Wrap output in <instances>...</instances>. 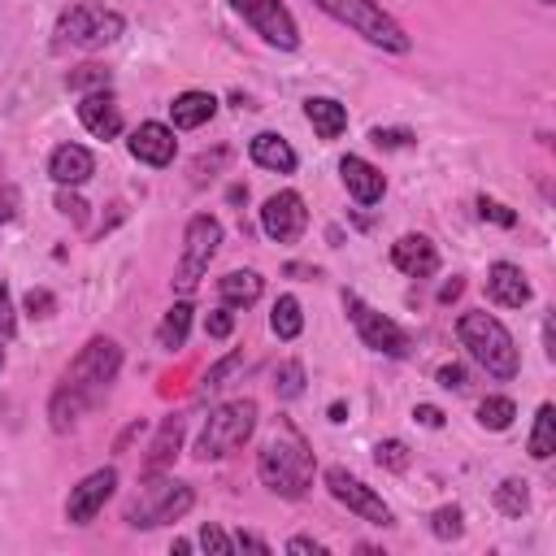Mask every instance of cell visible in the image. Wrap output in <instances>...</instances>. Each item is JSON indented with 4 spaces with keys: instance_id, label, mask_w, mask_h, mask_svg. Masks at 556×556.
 I'll return each instance as SVG.
<instances>
[{
    "instance_id": "816d5d0a",
    "label": "cell",
    "mask_w": 556,
    "mask_h": 556,
    "mask_svg": "<svg viewBox=\"0 0 556 556\" xmlns=\"http://www.w3.org/2000/svg\"><path fill=\"white\" fill-rule=\"evenodd\" d=\"M248 200V187H230V204H243Z\"/></svg>"
},
{
    "instance_id": "4fadbf2b",
    "label": "cell",
    "mask_w": 556,
    "mask_h": 556,
    "mask_svg": "<svg viewBox=\"0 0 556 556\" xmlns=\"http://www.w3.org/2000/svg\"><path fill=\"white\" fill-rule=\"evenodd\" d=\"M113 491H117V469H113V465H104V469L87 473L78 486H70L65 521H70V526H87V521H91V517L113 500Z\"/></svg>"
},
{
    "instance_id": "cb8c5ba5",
    "label": "cell",
    "mask_w": 556,
    "mask_h": 556,
    "mask_svg": "<svg viewBox=\"0 0 556 556\" xmlns=\"http://www.w3.org/2000/svg\"><path fill=\"white\" fill-rule=\"evenodd\" d=\"M261 291H265V278H261L256 269H230V274L217 278V295H222V304H230V308L256 304Z\"/></svg>"
},
{
    "instance_id": "2e32d148",
    "label": "cell",
    "mask_w": 556,
    "mask_h": 556,
    "mask_svg": "<svg viewBox=\"0 0 556 556\" xmlns=\"http://www.w3.org/2000/svg\"><path fill=\"white\" fill-rule=\"evenodd\" d=\"M391 265L408 278H430L439 269V248L426 235H400L391 243Z\"/></svg>"
},
{
    "instance_id": "e0dca14e",
    "label": "cell",
    "mask_w": 556,
    "mask_h": 556,
    "mask_svg": "<svg viewBox=\"0 0 556 556\" xmlns=\"http://www.w3.org/2000/svg\"><path fill=\"white\" fill-rule=\"evenodd\" d=\"M48 174H52L56 187H83V182L96 174V156H91V148H83V143H61V148H52V156H48Z\"/></svg>"
},
{
    "instance_id": "d4e9b609",
    "label": "cell",
    "mask_w": 556,
    "mask_h": 556,
    "mask_svg": "<svg viewBox=\"0 0 556 556\" xmlns=\"http://www.w3.org/2000/svg\"><path fill=\"white\" fill-rule=\"evenodd\" d=\"M526 452L534 460H547L556 452V408L552 404H539L534 413V426H530V439H526Z\"/></svg>"
},
{
    "instance_id": "3957f363",
    "label": "cell",
    "mask_w": 556,
    "mask_h": 556,
    "mask_svg": "<svg viewBox=\"0 0 556 556\" xmlns=\"http://www.w3.org/2000/svg\"><path fill=\"white\" fill-rule=\"evenodd\" d=\"M456 339H460V348L469 352V361H473L478 369H486L491 378H500V382L517 378L521 352H517V339L508 334V326H504L500 317H491V313H482V308L460 313V317H456Z\"/></svg>"
},
{
    "instance_id": "681fc988",
    "label": "cell",
    "mask_w": 556,
    "mask_h": 556,
    "mask_svg": "<svg viewBox=\"0 0 556 556\" xmlns=\"http://www.w3.org/2000/svg\"><path fill=\"white\" fill-rule=\"evenodd\" d=\"M460 287H465V282H460V278H452V282L439 291V300H443V304H447V300H456V295H460Z\"/></svg>"
},
{
    "instance_id": "484cf974",
    "label": "cell",
    "mask_w": 556,
    "mask_h": 556,
    "mask_svg": "<svg viewBox=\"0 0 556 556\" xmlns=\"http://www.w3.org/2000/svg\"><path fill=\"white\" fill-rule=\"evenodd\" d=\"M187 330H191V304L178 300V304L161 317V326H156V343H161L165 352H178V348L187 343Z\"/></svg>"
},
{
    "instance_id": "7a4b0ae2",
    "label": "cell",
    "mask_w": 556,
    "mask_h": 556,
    "mask_svg": "<svg viewBox=\"0 0 556 556\" xmlns=\"http://www.w3.org/2000/svg\"><path fill=\"white\" fill-rule=\"evenodd\" d=\"M313 473H317V460H313V447L304 443V434L291 426V421H278V430L261 443L256 452V478L282 495V500H300L308 486H313Z\"/></svg>"
},
{
    "instance_id": "ac0fdd59",
    "label": "cell",
    "mask_w": 556,
    "mask_h": 556,
    "mask_svg": "<svg viewBox=\"0 0 556 556\" xmlns=\"http://www.w3.org/2000/svg\"><path fill=\"white\" fill-rule=\"evenodd\" d=\"M486 295H491L500 308H521V304H530L534 291H530L521 265H513V261H495V265L486 269Z\"/></svg>"
},
{
    "instance_id": "83f0119b",
    "label": "cell",
    "mask_w": 556,
    "mask_h": 556,
    "mask_svg": "<svg viewBox=\"0 0 556 556\" xmlns=\"http://www.w3.org/2000/svg\"><path fill=\"white\" fill-rule=\"evenodd\" d=\"M495 508H500L504 517H521V513L530 508V482H526V478H504V482L495 486Z\"/></svg>"
},
{
    "instance_id": "ab89813d",
    "label": "cell",
    "mask_w": 556,
    "mask_h": 556,
    "mask_svg": "<svg viewBox=\"0 0 556 556\" xmlns=\"http://www.w3.org/2000/svg\"><path fill=\"white\" fill-rule=\"evenodd\" d=\"M369 139H374L378 148H408V143H413V135H408V130H400V126H374V130H369Z\"/></svg>"
},
{
    "instance_id": "8992f818",
    "label": "cell",
    "mask_w": 556,
    "mask_h": 556,
    "mask_svg": "<svg viewBox=\"0 0 556 556\" xmlns=\"http://www.w3.org/2000/svg\"><path fill=\"white\" fill-rule=\"evenodd\" d=\"M252 430H256V400H248V395L243 400H226V404H217L208 413V421H204V430L195 439V456L200 460H222L235 447H243L252 439Z\"/></svg>"
},
{
    "instance_id": "4dcf8cb0",
    "label": "cell",
    "mask_w": 556,
    "mask_h": 556,
    "mask_svg": "<svg viewBox=\"0 0 556 556\" xmlns=\"http://www.w3.org/2000/svg\"><path fill=\"white\" fill-rule=\"evenodd\" d=\"M274 395H278V400L304 395V365H300V361H282V365L274 369Z\"/></svg>"
},
{
    "instance_id": "bcb514c9",
    "label": "cell",
    "mask_w": 556,
    "mask_h": 556,
    "mask_svg": "<svg viewBox=\"0 0 556 556\" xmlns=\"http://www.w3.org/2000/svg\"><path fill=\"white\" fill-rule=\"evenodd\" d=\"M287 552H313V556H326V547H321L317 539H308V534H295V539H287Z\"/></svg>"
},
{
    "instance_id": "603a6c76",
    "label": "cell",
    "mask_w": 556,
    "mask_h": 556,
    "mask_svg": "<svg viewBox=\"0 0 556 556\" xmlns=\"http://www.w3.org/2000/svg\"><path fill=\"white\" fill-rule=\"evenodd\" d=\"M213 113H217V96H208V91H182V96H174V104H169L174 130H195V126L213 122Z\"/></svg>"
},
{
    "instance_id": "f35d334b",
    "label": "cell",
    "mask_w": 556,
    "mask_h": 556,
    "mask_svg": "<svg viewBox=\"0 0 556 556\" xmlns=\"http://www.w3.org/2000/svg\"><path fill=\"white\" fill-rule=\"evenodd\" d=\"M52 308H56V295L48 287H30L26 291V313L30 317H52Z\"/></svg>"
},
{
    "instance_id": "5b68a950",
    "label": "cell",
    "mask_w": 556,
    "mask_h": 556,
    "mask_svg": "<svg viewBox=\"0 0 556 556\" xmlns=\"http://www.w3.org/2000/svg\"><path fill=\"white\" fill-rule=\"evenodd\" d=\"M148 482L139 486V495L126 504V526L135 530H152V526H165V521H178L182 513H191L195 504V491L178 478H161V473H143Z\"/></svg>"
},
{
    "instance_id": "d6986e66",
    "label": "cell",
    "mask_w": 556,
    "mask_h": 556,
    "mask_svg": "<svg viewBox=\"0 0 556 556\" xmlns=\"http://www.w3.org/2000/svg\"><path fill=\"white\" fill-rule=\"evenodd\" d=\"M339 174H343V187H348V195H352L356 204H378L382 191H387L382 169L369 165L365 156H343V161H339Z\"/></svg>"
},
{
    "instance_id": "f1b7e54d",
    "label": "cell",
    "mask_w": 556,
    "mask_h": 556,
    "mask_svg": "<svg viewBox=\"0 0 556 556\" xmlns=\"http://www.w3.org/2000/svg\"><path fill=\"white\" fill-rule=\"evenodd\" d=\"M513 417H517V404L508 395H486L478 404V426H486V430H508Z\"/></svg>"
},
{
    "instance_id": "6da1fadb",
    "label": "cell",
    "mask_w": 556,
    "mask_h": 556,
    "mask_svg": "<svg viewBox=\"0 0 556 556\" xmlns=\"http://www.w3.org/2000/svg\"><path fill=\"white\" fill-rule=\"evenodd\" d=\"M117 369H122V348H117L109 334L87 339V343L78 348V356L70 361V369L61 374V387H56L52 400H48V421H52V430H61V434L74 430L78 417L104 400V391H109V382L117 378Z\"/></svg>"
},
{
    "instance_id": "1f68e13d",
    "label": "cell",
    "mask_w": 556,
    "mask_h": 556,
    "mask_svg": "<svg viewBox=\"0 0 556 556\" xmlns=\"http://www.w3.org/2000/svg\"><path fill=\"white\" fill-rule=\"evenodd\" d=\"M374 460H378V469H387V473H404L408 469V443L404 439H382L378 447H374Z\"/></svg>"
},
{
    "instance_id": "db71d44e",
    "label": "cell",
    "mask_w": 556,
    "mask_h": 556,
    "mask_svg": "<svg viewBox=\"0 0 556 556\" xmlns=\"http://www.w3.org/2000/svg\"><path fill=\"white\" fill-rule=\"evenodd\" d=\"M539 4H556V0H539Z\"/></svg>"
},
{
    "instance_id": "f907efd6",
    "label": "cell",
    "mask_w": 556,
    "mask_h": 556,
    "mask_svg": "<svg viewBox=\"0 0 556 556\" xmlns=\"http://www.w3.org/2000/svg\"><path fill=\"white\" fill-rule=\"evenodd\" d=\"M330 421H348V408H343V404H339V400H334V404H330Z\"/></svg>"
},
{
    "instance_id": "ee69618b",
    "label": "cell",
    "mask_w": 556,
    "mask_h": 556,
    "mask_svg": "<svg viewBox=\"0 0 556 556\" xmlns=\"http://www.w3.org/2000/svg\"><path fill=\"white\" fill-rule=\"evenodd\" d=\"M235 552H256V556H269V543H265L261 534L239 530V534H235Z\"/></svg>"
},
{
    "instance_id": "30bf717a",
    "label": "cell",
    "mask_w": 556,
    "mask_h": 556,
    "mask_svg": "<svg viewBox=\"0 0 556 556\" xmlns=\"http://www.w3.org/2000/svg\"><path fill=\"white\" fill-rule=\"evenodd\" d=\"M269 48H278V52H295L300 48V26H295V17H291V9L282 4V0H226Z\"/></svg>"
},
{
    "instance_id": "f546056e",
    "label": "cell",
    "mask_w": 556,
    "mask_h": 556,
    "mask_svg": "<svg viewBox=\"0 0 556 556\" xmlns=\"http://www.w3.org/2000/svg\"><path fill=\"white\" fill-rule=\"evenodd\" d=\"M430 534L443 539V543L460 539V534H465V513H460V504H443V508H434V513H430Z\"/></svg>"
},
{
    "instance_id": "7bdbcfd3",
    "label": "cell",
    "mask_w": 556,
    "mask_h": 556,
    "mask_svg": "<svg viewBox=\"0 0 556 556\" xmlns=\"http://www.w3.org/2000/svg\"><path fill=\"white\" fill-rule=\"evenodd\" d=\"M17 330V317H13V300H9V287H4V278H0V334L9 339Z\"/></svg>"
},
{
    "instance_id": "d590c367",
    "label": "cell",
    "mask_w": 556,
    "mask_h": 556,
    "mask_svg": "<svg viewBox=\"0 0 556 556\" xmlns=\"http://www.w3.org/2000/svg\"><path fill=\"white\" fill-rule=\"evenodd\" d=\"M200 547H204V552H213V556H230V552H235V539H230L222 526L204 521V526H200Z\"/></svg>"
},
{
    "instance_id": "7dc6e473",
    "label": "cell",
    "mask_w": 556,
    "mask_h": 556,
    "mask_svg": "<svg viewBox=\"0 0 556 556\" xmlns=\"http://www.w3.org/2000/svg\"><path fill=\"white\" fill-rule=\"evenodd\" d=\"M17 213V191L13 187H0V222H9Z\"/></svg>"
},
{
    "instance_id": "5bb4252c",
    "label": "cell",
    "mask_w": 556,
    "mask_h": 556,
    "mask_svg": "<svg viewBox=\"0 0 556 556\" xmlns=\"http://www.w3.org/2000/svg\"><path fill=\"white\" fill-rule=\"evenodd\" d=\"M126 148H130L135 161H143L152 169H165L174 161V152H178V139H174V126H165V122H139L130 130Z\"/></svg>"
},
{
    "instance_id": "277c9868",
    "label": "cell",
    "mask_w": 556,
    "mask_h": 556,
    "mask_svg": "<svg viewBox=\"0 0 556 556\" xmlns=\"http://www.w3.org/2000/svg\"><path fill=\"white\" fill-rule=\"evenodd\" d=\"M313 4H317L326 17L352 26L361 39H369V43L382 48V52H408V48H413L408 30H404L378 0H313Z\"/></svg>"
},
{
    "instance_id": "52a82bcc",
    "label": "cell",
    "mask_w": 556,
    "mask_h": 556,
    "mask_svg": "<svg viewBox=\"0 0 556 556\" xmlns=\"http://www.w3.org/2000/svg\"><path fill=\"white\" fill-rule=\"evenodd\" d=\"M217 243H222V222L213 213H195L182 230V256H178V269H174V287L182 295H191L200 287V278L208 274V261L217 256Z\"/></svg>"
},
{
    "instance_id": "c3c4849f",
    "label": "cell",
    "mask_w": 556,
    "mask_h": 556,
    "mask_svg": "<svg viewBox=\"0 0 556 556\" xmlns=\"http://www.w3.org/2000/svg\"><path fill=\"white\" fill-rule=\"evenodd\" d=\"M287 274H291V278H317V269H313V265H295V261L287 265Z\"/></svg>"
},
{
    "instance_id": "8d00e7d4",
    "label": "cell",
    "mask_w": 556,
    "mask_h": 556,
    "mask_svg": "<svg viewBox=\"0 0 556 556\" xmlns=\"http://www.w3.org/2000/svg\"><path fill=\"white\" fill-rule=\"evenodd\" d=\"M478 213H482V222H495V226H517V213H513L508 204L491 200V195H478Z\"/></svg>"
},
{
    "instance_id": "ffe728a7",
    "label": "cell",
    "mask_w": 556,
    "mask_h": 556,
    "mask_svg": "<svg viewBox=\"0 0 556 556\" xmlns=\"http://www.w3.org/2000/svg\"><path fill=\"white\" fill-rule=\"evenodd\" d=\"M248 156H252L261 169H274V174H291V169L300 165L295 148H291L282 135H274V130H261V135H252V143H248Z\"/></svg>"
},
{
    "instance_id": "9a60e30c",
    "label": "cell",
    "mask_w": 556,
    "mask_h": 556,
    "mask_svg": "<svg viewBox=\"0 0 556 556\" xmlns=\"http://www.w3.org/2000/svg\"><path fill=\"white\" fill-rule=\"evenodd\" d=\"M78 122H83L87 135H96V139H117V135H122V109H117L113 91H109V87L83 91V100H78Z\"/></svg>"
},
{
    "instance_id": "7402d4cb",
    "label": "cell",
    "mask_w": 556,
    "mask_h": 556,
    "mask_svg": "<svg viewBox=\"0 0 556 556\" xmlns=\"http://www.w3.org/2000/svg\"><path fill=\"white\" fill-rule=\"evenodd\" d=\"M304 117H308V126L317 130V139H326V143L348 130V104H339V100H330V96H308V100H304Z\"/></svg>"
},
{
    "instance_id": "d6a6232c",
    "label": "cell",
    "mask_w": 556,
    "mask_h": 556,
    "mask_svg": "<svg viewBox=\"0 0 556 556\" xmlns=\"http://www.w3.org/2000/svg\"><path fill=\"white\" fill-rule=\"evenodd\" d=\"M243 369V352H230V356H222L217 365H208V374L200 378V395H208V391H217V387H226V378L230 374H239Z\"/></svg>"
},
{
    "instance_id": "ba28073f",
    "label": "cell",
    "mask_w": 556,
    "mask_h": 556,
    "mask_svg": "<svg viewBox=\"0 0 556 556\" xmlns=\"http://www.w3.org/2000/svg\"><path fill=\"white\" fill-rule=\"evenodd\" d=\"M122 30H126V17H122L117 9H104V4H74V9H65L61 22H56L61 43H74V48H83V52L113 43Z\"/></svg>"
},
{
    "instance_id": "9c48e42d",
    "label": "cell",
    "mask_w": 556,
    "mask_h": 556,
    "mask_svg": "<svg viewBox=\"0 0 556 556\" xmlns=\"http://www.w3.org/2000/svg\"><path fill=\"white\" fill-rule=\"evenodd\" d=\"M343 313H348V321L356 326V334H361V343H365L369 352L408 356V334H404V326L391 321L387 313H378L374 304H365L356 291H343Z\"/></svg>"
},
{
    "instance_id": "44dd1931",
    "label": "cell",
    "mask_w": 556,
    "mask_h": 556,
    "mask_svg": "<svg viewBox=\"0 0 556 556\" xmlns=\"http://www.w3.org/2000/svg\"><path fill=\"white\" fill-rule=\"evenodd\" d=\"M182 430H187V421H182L178 413L156 426L152 447H148V460H143V473H165V469L174 465V456H178V447H182Z\"/></svg>"
},
{
    "instance_id": "f6af8a7d",
    "label": "cell",
    "mask_w": 556,
    "mask_h": 556,
    "mask_svg": "<svg viewBox=\"0 0 556 556\" xmlns=\"http://www.w3.org/2000/svg\"><path fill=\"white\" fill-rule=\"evenodd\" d=\"M413 421L439 430V426H443V408H434V404H417V408H413Z\"/></svg>"
},
{
    "instance_id": "74e56055",
    "label": "cell",
    "mask_w": 556,
    "mask_h": 556,
    "mask_svg": "<svg viewBox=\"0 0 556 556\" xmlns=\"http://www.w3.org/2000/svg\"><path fill=\"white\" fill-rule=\"evenodd\" d=\"M204 330H208V339H226V334L235 330V308H230V304L213 308V313L204 317Z\"/></svg>"
},
{
    "instance_id": "60d3db41",
    "label": "cell",
    "mask_w": 556,
    "mask_h": 556,
    "mask_svg": "<svg viewBox=\"0 0 556 556\" xmlns=\"http://www.w3.org/2000/svg\"><path fill=\"white\" fill-rule=\"evenodd\" d=\"M56 208H61V213H65L74 226H83V222H87V204H83V200H78L70 187H61V191H56Z\"/></svg>"
},
{
    "instance_id": "4316f807",
    "label": "cell",
    "mask_w": 556,
    "mask_h": 556,
    "mask_svg": "<svg viewBox=\"0 0 556 556\" xmlns=\"http://www.w3.org/2000/svg\"><path fill=\"white\" fill-rule=\"evenodd\" d=\"M269 330H274L278 339H295V334L304 330V313H300V300H295V295H278V300H274Z\"/></svg>"
},
{
    "instance_id": "f5cc1de1",
    "label": "cell",
    "mask_w": 556,
    "mask_h": 556,
    "mask_svg": "<svg viewBox=\"0 0 556 556\" xmlns=\"http://www.w3.org/2000/svg\"><path fill=\"white\" fill-rule=\"evenodd\" d=\"M0 365H4V348H0Z\"/></svg>"
},
{
    "instance_id": "8fae6325",
    "label": "cell",
    "mask_w": 556,
    "mask_h": 556,
    "mask_svg": "<svg viewBox=\"0 0 556 556\" xmlns=\"http://www.w3.org/2000/svg\"><path fill=\"white\" fill-rule=\"evenodd\" d=\"M326 491H330L348 513H356L361 521H369V526H395V517H391V508L382 504V495H378L374 486H365L356 473H348L343 465H330V469H326Z\"/></svg>"
},
{
    "instance_id": "7c38bea8",
    "label": "cell",
    "mask_w": 556,
    "mask_h": 556,
    "mask_svg": "<svg viewBox=\"0 0 556 556\" xmlns=\"http://www.w3.org/2000/svg\"><path fill=\"white\" fill-rule=\"evenodd\" d=\"M261 230H265V239H274V243H295V239L308 230L304 195H300V191H274V195L261 204Z\"/></svg>"
},
{
    "instance_id": "836d02e7",
    "label": "cell",
    "mask_w": 556,
    "mask_h": 556,
    "mask_svg": "<svg viewBox=\"0 0 556 556\" xmlns=\"http://www.w3.org/2000/svg\"><path fill=\"white\" fill-rule=\"evenodd\" d=\"M65 87L70 91H100V87H109V70L104 65H78L65 74Z\"/></svg>"
},
{
    "instance_id": "e575fe53",
    "label": "cell",
    "mask_w": 556,
    "mask_h": 556,
    "mask_svg": "<svg viewBox=\"0 0 556 556\" xmlns=\"http://www.w3.org/2000/svg\"><path fill=\"white\" fill-rule=\"evenodd\" d=\"M226 156H230L226 148H213V152H200V156L191 161V182H195V187H204V182H208V178H213V174H217V169L226 165Z\"/></svg>"
},
{
    "instance_id": "b9f144b4",
    "label": "cell",
    "mask_w": 556,
    "mask_h": 556,
    "mask_svg": "<svg viewBox=\"0 0 556 556\" xmlns=\"http://www.w3.org/2000/svg\"><path fill=\"white\" fill-rule=\"evenodd\" d=\"M434 378H439L443 391H465V365H456V361H452V365H439Z\"/></svg>"
}]
</instances>
